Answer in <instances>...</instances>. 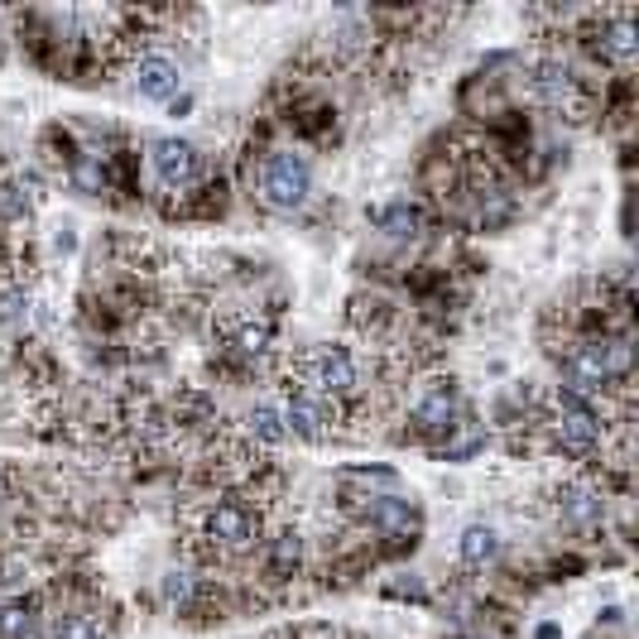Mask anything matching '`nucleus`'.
Returning a JSON list of instances; mask_svg holds the SVG:
<instances>
[{
	"label": "nucleus",
	"instance_id": "7ed1b4c3",
	"mask_svg": "<svg viewBox=\"0 0 639 639\" xmlns=\"http://www.w3.org/2000/svg\"><path fill=\"white\" fill-rule=\"evenodd\" d=\"M312 192V164L298 150H270L260 164V198L274 212H294L304 208Z\"/></svg>",
	"mask_w": 639,
	"mask_h": 639
},
{
	"label": "nucleus",
	"instance_id": "423d86ee",
	"mask_svg": "<svg viewBox=\"0 0 639 639\" xmlns=\"http://www.w3.org/2000/svg\"><path fill=\"white\" fill-rule=\"evenodd\" d=\"M150 164H154V178L168 192H188L202 178V150L188 140H174V135L150 140Z\"/></svg>",
	"mask_w": 639,
	"mask_h": 639
},
{
	"label": "nucleus",
	"instance_id": "f257e3e1",
	"mask_svg": "<svg viewBox=\"0 0 639 639\" xmlns=\"http://www.w3.org/2000/svg\"><path fill=\"white\" fill-rule=\"evenodd\" d=\"M188 524H192V553L208 563L240 558V553L264 544V514L236 496H216L208 505H198L188 514Z\"/></svg>",
	"mask_w": 639,
	"mask_h": 639
},
{
	"label": "nucleus",
	"instance_id": "1a4fd4ad",
	"mask_svg": "<svg viewBox=\"0 0 639 639\" xmlns=\"http://www.w3.org/2000/svg\"><path fill=\"white\" fill-rule=\"evenodd\" d=\"M601 58H606L611 68L630 72L635 58H639V34H635V15L630 10H616L611 20H601Z\"/></svg>",
	"mask_w": 639,
	"mask_h": 639
},
{
	"label": "nucleus",
	"instance_id": "20e7f679",
	"mask_svg": "<svg viewBox=\"0 0 639 639\" xmlns=\"http://www.w3.org/2000/svg\"><path fill=\"white\" fill-rule=\"evenodd\" d=\"M280 414H284V433H294V438H304V442H332L336 433H342V424H346L342 409L328 404L322 394L304 390L298 380H284Z\"/></svg>",
	"mask_w": 639,
	"mask_h": 639
},
{
	"label": "nucleus",
	"instance_id": "9b49d317",
	"mask_svg": "<svg viewBox=\"0 0 639 639\" xmlns=\"http://www.w3.org/2000/svg\"><path fill=\"white\" fill-rule=\"evenodd\" d=\"M44 639H111V616H102L96 606H68L48 616Z\"/></svg>",
	"mask_w": 639,
	"mask_h": 639
},
{
	"label": "nucleus",
	"instance_id": "ddd939ff",
	"mask_svg": "<svg viewBox=\"0 0 639 639\" xmlns=\"http://www.w3.org/2000/svg\"><path fill=\"white\" fill-rule=\"evenodd\" d=\"M135 92L150 96V102H168L178 92V68L164 54H144L135 63Z\"/></svg>",
	"mask_w": 639,
	"mask_h": 639
},
{
	"label": "nucleus",
	"instance_id": "6e6552de",
	"mask_svg": "<svg viewBox=\"0 0 639 639\" xmlns=\"http://www.w3.org/2000/svg\"><path fill=\"white\" fill-rule=\"evenodd\" d=\"M553 510H558V520L572 524V529H596L601 520H606V496H601L592 481L572 476L553 490Z\"/></svg>",
	"mask_w": 639,
	"mask_h": 639
},
{
	"label": "nucleus",
	"instance_id": "0eeeda50",
	"mask_svg": "<svg viewBox=\"0 0 639 639\" xmlns=\"http://www.w3.org/2000/svg\"><path fill=\"white\" fill-rule=\"evenodd\" d=\"M457 418H462V400H457V390L452 384H433V390L418 394V404H414V414H409V428H414V438L418 442H438L442 433H448Z\"/></svg>",
	"mask_w": 639,
	"mask_h": 639
},
{
	"label": "nucleus",
	"instance_id": "4468645a",
	"mask_svg": "<svg viewBox=\"0 0 639 639\" xmlns=\"http://www.w3.org/2000/svg\"><path fill=\"white\" fill-rule=\"evenodd\" d=\"M39 635H44L39 601H5L0 606V639H39Z\"/></svg>",
	"mask_w": 639,
	"mask_h": 639
},
{
	"label": "nucleus",
	"instance_id": "f8f14e48",
	"mask_svg": "<svg viewBox=\"0 0 639 639\" xmlns=\"http://www.w3.org/2000/svg\"><path fill=\"white\" fill-rule=\"evenodd\" d=\"M481 448H486V424L462 414L438 442H433V457H438V462H466V457H476Z\"/></svg>",
	"mask_w": 639,
	"mask_h": 639
},
{
	"label": "nucleus",
	"instance_id": "39448f33",
	"mask_svg": "<svg viewBox=\"0 0 639 639\" xmlns=\"http://www.w3.org/2000/svg\"><path fill=\"white\" fill-rule=\"evenodd\" d=\"M529 92H534L539 106H548V111H558V116H582V106H587L582 82H577L572 68L553 54L529 63Z\"/></svg>",
	"mask_w": 639,
	"mask_h": 639
},
{
	"label": "nucleus",
	"instance_id": "9d476101",
	"mask_svg": "<svg viewBox=\"0 0 639 639\" xmlns=\"http://www.w3.org/2000/svg\"><path fill=\"white\" fill-rule=\"evenodd\" d=\"M298 568H304V534L294 524L274 529L264 539V572H270V582H294Z\"/></svg>",
	"mask_w": 639,
	"mask_h": 639
},
{
	"label": "nucleus",
	"instance_id": "dca6fc26",
	"mask_svg": "<svg viewBox=\"0 0 639 639\" xmlns=\"http://www.w3.org/2000/svg\"><path fill=\"white\" fill-rule=\"evenodd\" d=\"M246 433H250V442H264V448H274V442H284L288 433H284V414H280V404L260 400V404L246 414Z\"/></svg>",
	"mask_w": 639,
	"mask_h": 639
},
{
	"label": "nucleus",
	"instance_id": "f3484780",
	"mask_svg": "<svg viewBox=\"0 0 639 639\" xmlns=\"http://www.w3.org/2000/svg\"><path fill=\"white\" fill-rule=\"evenodd\" d=\"M164 601H168V611L188 616V611L202 601V577L188 572V568H174V572L164 577Z\"/></svg>",
	"mask_w": 639,
	"mask_h": 639
},
{
	"label": "nucleus",
	"instance_id": "f03ea898",
	"mask_svg": "<svg viewBox=\"0 0 639 639\" xmlns=\"http://www.w3.org/2000/svg\"><path fill=\"white\" fill-rule=\"evenodd\" d=\"M288 380H298L304 390L322 394L328 404H336L346 418L356 414V404L366 400V380H360V360L346 352V346H312V352H304L294 360V370H288Z\"/></svg>",
	"mask_w": 639,
	"mask_h": 639
},
{
	"label": "nucleus",
	"instance_id": "6ab92c4d",
	"mask_svg": "<svg viewBox=\"0 0 639 639\" xmlns=\"http://www.w3.org/2000/svg\"><path fill=\"white\" fill-rule=\"evenodd\" d=\"M0 606H5V601H0Z\"/></svg>",
	"mask_w": 639,
	"mask_h": 639
},
{
	"label": "nucleus",
	"instance_id": "a211bd4d",
	"mask_svg": "<svg viewBox=\"0 0 639 639\" xmlns=\"http://www.w3.org/2000/svg\"><path fill=\"white\" fill-rule=\"evenodd\" d=\"M376 226L384 236H418V226H424V212L414 208V202H390V208L376 212Z\"/></svg>",
	"mask_w": 639,
	"mask_h": 639
},
{
	"label": "nucleus",
	"instance_id": "2eb2a0df",
	"mask_svg": "<svg viewBox=\"0 0 639 639\" xmlns=\"http://www.w3.org/2000/svg\"><path fill=\"white\" fill-rule=\"evenodd\" d=\"M457 553H462V563L466 568H490V563L500 558V539H496V529L490 524H466L462 529V544H457Z\"/></svg>",
	"mask_w": 639,
	"mask_h": 639
}]
</instances>
